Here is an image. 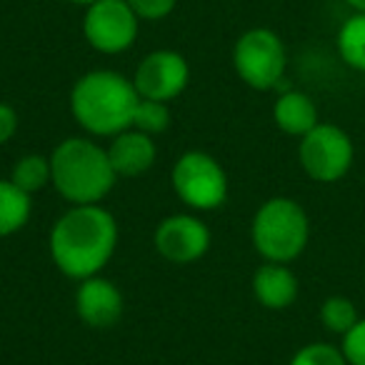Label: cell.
I'll list each match as a JSON object with an SVG mask.
<instances>
[{
    "label": "cell",
    "mask_w": 365,
    "mask_h": 365,
    "mask_svg": "<svg viewBox=\"0 0 365 365\" xmlns=\"http://www.w3.org/2000/svg\"><path fill=\"white\" fill-rule=\"evenodd\" d=\"M51 258L66 278L101 275L118 248V223L103 205H73L51 228Z\"/></svg>",
    "instance_id": "cell-1"
},
{
    "label": "cell",
    "mask_w": 365,
    "mask_h": 365,
    "mask_svg": "<svg viewBox=\"0 0 365 365\" xmlns=\"http://www.w3.org/2000/svg\"><path fill=\"white\" fill-rule=\"evenodd\" d=\"M138 101L140 96L125 76L115 71H91L73 86L71 113L91 135L113 138L133 128Z\"/></svg>",
    "instance_id": "cell-2"
},
{
    "label": "cell",
    "mask_w": 365,
    "mask_h": 365,
    "mask_svg": "<svg viewBox=\"0 0 365 365\" xmlns=\"http://www.w3.org/2000/svg\"><path fill=\"white\" fill-rule=\"evenodd\" d=\"M53 188L73 205H98L118 175L103 145L91 138H66L51 153Z\"/></svg>",
    "instance_id": "cell-3"
},
{
    "label": "cell",
    "mask_w": 365,
    "mask_h": 365,
    "mask_svg": "<svg viewBox=\"0 0 365 365\" xmlns=\"http://www.w3.org/2000/svg\"><path fill=\"white\" fill-rule=\"evenodd\" d=\"M253 248L265 258V263L295 260L310 240V218L305 208L293 198H270L255 210L250 223Z\"/></svg>",
    "instance_id": "cell-4"
},
{
    "label": "cell",
    "mask_w": 365,
    "mask_h": 365,
    "mask_svg": "<svg viewBox=\"0 0 365 365\" xmlns=\"http://www.w3.org/2000/svg\"><path fill=\"white\" fill-rule=\"evenodd\" d=\"M170 185L175 195L190 210L208 213L228 200V175L210 153L188 150L175 160L170 170Z\"/></svg>",
    "instance_id": "cell-5"
},
{
    "label": "cell",
    "mask_w": 365,
    "mask_h": 365,
    "mask_svg": "<svg viewBox=\"0 0 365 365\" xmlns=\"http://www.w3.org/2000/svg\"><path fill=\"white\" fill-rule=\"evenodd\" d=\"M233 68L253 91H273L283 83L288 53L280 36L270 28H250L233 46Z\"/></svg>",
    "instance_id": "cell-6"
},
{
    "label": "cell",
    "mask_w": 365,
    "mask_h": 365,
    "mask_svg": "<svg viewBox=\"0 0 365 365\" xmlns=\"http://www.w3.org/2000/svg\"><path fill=\"white\" fill-rule=\"evenodd\" d=\"M303 173L315 182H338L350 173L355 160L353 138L333 123H318L298 143Z\"/></svg>",
    "instance_id": "cell-7"
},
{
    "label": "cell",
    "mask_w": 365,
    "mask_h": 365,
    "mask_svg": "<svg viewBox=\"0 0 365 365\" xmlns=\"http://www.w3.org/2000/svg\"><path fill=\"white\" fill-rule=\"evenodd\" d=\"M140 18L125 0H96L83 16V36L93 51L103 56H120L138 41Z\"/></svg>",
    "instance_id": "cell-8"
},
{
    "label": "cell",
    "mask_w": 365,
    "mask_h": 365,
    "mask_svg": "<svg viewBox=\"0 0 365 365\" xmlns=\"http://www.w3.org/2000/svg\"><path fill=\"white\" fill-rule=\"evenodd\" d=\"M190 83V66L178 51H153L138 63L133 76L138 96L145 101L170 103Z\"/></svg>",
    "instance_id": "cell-9"
},
{
    "label": "cell",
    "mask_w": 365,
    "mask_h": 365,
    "mask_svg": "<svg viewBox=\"0 0 365 365\" xmlns=\"http://www.w3.org/2000/svg\"><path fill=\"white\" fill-rule=\"evenodd\" d=\"M153 243L160 258L175 265L198 263L210 248V228L190 213L168 215L158 223Z\"/></svg>",
    "instance_id": "cell-10"
},
{
    "label": "cell",
    "mask_w": 365,
    "mask_h": 365,
    "mask_svg": "<svg viewBox=\"0 0 365 365\" xmlns=\"http://www.w3.org/2000/svg\"><path fill=\"white\" fill-rule=\"evenodd\" d=\"M76 313L88 328H113L123 315V293L113 280L93 275L76 290Z\"/></svg>",
    "instance_id": "cell-11"
},
{
    "label": "cell",
    "mask_w": 365,
    "mask_h": 365,
    "mask_svg": "<svg viewBox=\"0 0 365 365\" xmlns=\"http://www.w3.org/2000/svg\"><path fill=\"white\" fill-rule=\"evenodd\" d=\"M110 165L118 178H138L155 165L158 145L153 143V135L128 128L110 138V145L106 148Z\"/></svg>",
    "instance_id": "cell-12"
},
{
    "label": "cell",
    "mask_w": 365,
    "mask_h": 365,
    "mask_svg": "<svg viewBox=\"0 0 365 365\" xmlns=\"http://www.w3.org/2000/svg\"><path fill=\"white\" fill-rule=\"evenodd\" d=\"M253 295L263 308L285 310L298 298V278L285 263H263L253 273Z\"/></svg>",
    "instance_id": "cell-13"
},
{
    "label": "cell",
    "mask_w": 365,
    "mask_h": 365,
    "mask_svg": "<svg viewBox=\"0 0 365 365\" xmlns=\"http://www.w3.org/2000/svg\"><path fill=\"white\" fill-rule=\"evenodd\" d=\"M273 120L285 135L303 138L320 123L318 106L303 91H285L273 106Z\"/></svg>",
    "instance_id": "cell-14"
},
{
    "label": "cell",
    "mask_w": 365,
    "mask_h": 365,
    "mask_svg": "<svg viewBox=\"0 0 365 365\" xmlns=\"http://www.w3.org/2000/svg\"><path fill=\"white\" fill-rule=\"evenodd\" d=\"M33 195L23 193L16 182L0 180V238L18 233L28 225L33 213Z\"/></svg>",
    "instance_id": "cell-15"
},
{
    "label": "cell",
    "mask_w": 365,
    "mask_h": 365,
    "mask_svg": "<svg viewBox=\"0 0 365 365\" xmlns=\"http://www.w3.org/2000/svg\"><path fill=\"white\" fill-rule=\"evenodd\" d=\"M11 180L16 182L23 193L28 195L41 193L43 188L53 185L51 155L46 158V155H38V153H28V155L18 158L11 170Z\"/></svg>",
    "instance_id": "cell-16"
},
{
    "label": "cell",
    "mask_w": 365,
    "mask_h": 365,
    "mask_svg": "<svg viewBox=\"0 0 365 365\" xmlns=\"http://www.w3.org/2000/svg\"><path fill=\"white\" fill-rule=\"evenodd\" d=\"M335 43L345 66L365 73V13H353L345 18Z\"/></svg>",
    "instance_id": "cell-17"
},
{
    "label": "cell",
    "mask_w": 365,
    "mask_h": 365,
    "mask_svg": "<svg viewBox=\"0 0 365 365\" xmlns=\"http://www.w3.org/2000/svg\"><path fill=\"white\" fill-rule=\"evenodd\" d=\"M358 320H360L358 308H355L353 300L345 298V295H330V298H325L323 305H320V323H323V328L340 335V338H343Z\"/></svg>",
    "instance_id": "cell-18"
},
{
    "label": "cell",
    "mask_w": 365,
    "mask_h": 365,
    "mask_svg": "<svg viewBox=\"0 0 365 365\" xmlns=\"http://www.w3.org/2000/svg\"><path fill=\"white\" fill-rule=\"evenodd\" d=\"M133 128L145 133V135H160V133H165L170 128V108H168V103L140 98L135 108V115H133Z\"/></svg>",
    "instance_id": "cell-19"
},
{
    "label": "cell",
    "mask_w": 365,
    "mask_h": 365,
    "mask_svg": "<svg viewBox=\"0 0 365 365\" xmlns=\"http://www.w3.org/2000/svg\"><path fill=\"white\" fill-rule=\"evenodd\" d=\"M288 365H348L343 350L328 343H308L290 358Z\"/></svg>",
    "instance_id": "cell-20"
},
{
    "label": "cell",
    "mask_w": 365,
    "mask_h": 365,
    "mask_svg": "<svg viewBox=\"0 0 365 365\" xmlns=\"http://www.w3.org/2000/svg\"><path fill=\"white\" fill-rule=\"evenodd\" d=\"M348 365H365V318H360L348 333L343 335L340 343Z\"/></svg>",
    "instance_id": "cell-21"
},
{
    "label": "cell",
    "mask_w": 365,
    "mask_h": 365,
    "mask_svg": "<svg viewBox=\"0 0 365 365\" xmlns=\"http://www.w3.org/2000/svg\"><path fill=\"white\" fill-rule=\"evenodd\" d=\"M140 21H163L175 11L178 0H125Z\"/></svg>",
    "instance_id": "cell-22"
},
{
    "label": "cell",
    "mask_w": 365,
    "mask_h": 365,
    "mask_svg": "<svg viewBox=\"0 0 365 365\" xmlns=\"http://www.w3.org/2000/svg\"><path fill=\"white\" fill-rule=\"evenodd\" d=\"M18 110L11 106V103L0 101V145L13 140V135L18 133Z\"/></svg>",
    "instance_id": "cell-23"
},
{
    "label": "cell",
    "mask_w": 365,
    "mask_h": 365,
    "mask_svg": "<svg viewBox=\"0 0 365 365\" xmlns=\"http://www.w3.org/2000/svg\"><path fill=\"white\" fill-rule=\"evenodd\" d=\"M343 3L353 8V13H365V0H343Z\"/></svg>",
    "instance_id": "cell-24"
},
{
    "label": "cell",
    "mask_w": 365,
    "mask_h": 365,
    "mask_svg": "<svg viewBox=\"0 0 365 365\" xmlns=\"http://www.w3.org/2000/svg\"><path fill=\"white\" fill-rule=\"evenodd\" d=\"M68 3H76V6H91V3H96V0H68Z\"/></svg>",
    "instance_id": "cell-25"
}]
</instances>
